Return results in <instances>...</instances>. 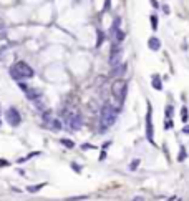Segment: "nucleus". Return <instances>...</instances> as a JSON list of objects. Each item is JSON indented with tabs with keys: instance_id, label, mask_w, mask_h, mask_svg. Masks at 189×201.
<instances>
[{
	"instance_id": "1",
	"label": "nucleus",
	"mask_w": 189,
	"mask_h": 201,
	"mask_svg": "<svg viewBox=\"0 0 189 201\" xmlns=\"http://www.w3.org/2000/svg\"><path fill=\"white\" fill-rule=\"evenodd\" d=\"M118 108H114L113 105L110 103H104L101 107V111H100V123H101V133L108 131L110 126H113L118 120Z\"/></svg>"
},
{
	"instance_id": "2",
	"label": "nucleus",
	"mask_w": 189,
	"mask_h": 201,
	"mask_svg": "<svg viewBox=\"0 0 189 201\" xmlns=\"http://www.w3.org/2000/svg\"><path fill=\"white\" fill-rule=\"evenodd\" d=\"M8 73H10V77H12L13 80H17V82H22V80L31 78V77L35 75L33 68H31L27 62H17V63H13V65L10 66Z\"/></svg>"
},
{
	"instance_id": "3",
	"label": "nucleus",
	"mask_w": 189,
	"mask_h": 201,
	"mask_svg": "<svg viewBox=\"0 0 189 201\" xmlns=\"http://www.w3.org/2000/svg\"><path fill=\"white\" fill-rule=\"evenodd\" d=\"M111 93H113L114 100L118 103V108H121V105L124 103L126 95H128V83L124 78H116L111 85Z\"/></svg>"
},
{
	"instance_id": "4",
	"label": "nucleus",
	"mask_w": 189,
	"mask_h": 201,
	"mask_svg": "<svg viewBox=\"0 0 189 201\" xmlns=\"http://www.w3.org/2000/svg\"><path fill=\"white\" fill-rule=\"evenodd\" d=\"M146 138L151 145H154V126H153V107L148 105L146 111Z\"/></svg>"
},
{
	"instance_id": "5",
	"label": "nucleus",
	"mask_w": 189,
	"mask_h": 201,
	"mask_svg": "<svg viewBox=\"0 0 189 201\" xmlns=\"http://www.w3.org/2000/svg\"><path fill=\"white\" fill-rule=\"evenodd\" d=\"M121 57H123V48H121L118 43H113L111 45V50H110V58H108V63H110L111 68L116 66V65H120Z\"/></svg>"
},
{
	"instance_id": "6",
	"label": "nucleus",
	"mask_w": 189,
	"mask_h": 201,
	"mask_svg": "<svg viewBox=\"0 0 189 201\" xmlns=\"http://www.w3.org/2000/svg\"><path fill=\"white\" fill-rule=\"evenodd\" d=\"M5 120L10 126H18L22 123V116H20L18 110L15 107H8L5 110Z\"/></svg>"
},
{
	"instance_id": "7",
	"label": "nucleus",
	"mask_w": 189,
	"mask_h": 201,
	"mask_svg": "<svg viewBox=\"0 0 189 201\" xmlns=\"http://www.w3.org/2000/svg\"><path fill=\"white\" fill-rule=\"evenodd\" d=\"M66 125H68L70 130H73V131H78L80 128H81L83 125V118L80 113H75V115H68V118H66Z\"/></svg>"
},
{
	"instance_id": "8",
	"label": "nucleus",
	"mask_w": 189,
	"mask_h": 201,
	"mask_svg": "<svg viewBox=\"0 0 189 201\" xmlns=\"http://www.w3.org/2000/svg\"><path fill=\"white\" fill-rule=\"evenodd\" d=\"M126 70H128V63H123L121 62L120 65H116V66H113L111 68V73H110V77L111 78H121V77H124V73H126Z\"/></svg>"
},
{
	"instance_id": "9",
	"label": "nucleus",
	"mask_w": 189,
	"mask_h": 201,
	"mask_svg": "<svg viewBox=\"0 0 189 201\" xmlns=\"http://www.w3.org/2000/svg\"><path fill=\"white\" fill-rule=\"evenodd\" d=\"M148 48L151 52H159L161 50V40L158 37H149L148 40Z\"/></svg>"
},
{
	"instance_id": "10",
	"label": "nucleus",
	"mask_w": 189,
	"mask_h": 201,
	"mask_svg": "<svg viewBox=\"0 0 189 201\" xmlns=\"http://www.w3.org/2000/svg\"><path fill=\"white\" fill-rule=\"evenodd\" d=\"M151 87L154 88L156 91H161L163 90V80H161V77L154 73V75H151Z\"/></svg>"
},
{
	"instance_id": "11",
	"label": "nucleus",
	"mask_w": 189,
	"mask_h": 201,
	"mask_svg": "<svg viewBox=\"0 0 189 201\" xmlns=\"http://www.w3.org/2000/svg\"><path fill=\"white\" fill-rule=\"evenodd\" d=\"M113 37H114V43H118V45H120L121 42L124 40V37H126V35H124V32L120 29V30H116V32H114V35H113Z\"/></svg>"
},
{
	"instance_id": "12",
	"label": "nucleus",
	"mask_w": 189,
	"mask_h": 201,
	"mask_svg": "<svg viewBox=\"0 0 189 201\" xmlns=\"http://www.w3.org/2000/svg\"><path fill=\"white\" fill-rule=\"evenodd\" d=\"M50 128L53 130V131H60V130H61V121L58 118H53L50 121Z\"/></svg>"
},
{
	"instance_id": "13",
	"label": "nucleus",
	"mask_w": 189,
	"mask_h": 201,
	"mask_svg": "<svg viewBox=\"0 0 189 201\" xmlns=\"http://www.w3.org/2000/svg\"><path fill=\"white\" fill-rule=\"evenodd\" d=\"M104 38H106V37H104V33H103L101 30H98V32H96V48H100L101 45H103Z\"/></svg>"
},
{
	"instance_id": "14",
	"label": "nucleus",
	"mask_w": 189,
	"mask_h": 201,
	"mask_svg": "<svg viewBox=\"0 0 189 201\" xmlns=\"http://www.w3.org/2000/svg\"><path fill=\"white\" fill-rule=\"evenodd\" d=\"M60 143L63 145V146L70 148V150H71V148H75V141H73V140H68V138H61V140H60Z\"/></svg>"
},
{
	"instance_id": "15",
	"label": "nucleus",
	"mask_w": 189,
	"mask_h": 201,
	"mask_svg": "<svg viewBox=\"0 0 189 201\" xmlns=\"http://www.w3.org/2000/svg\"><path fill=\"white\" fill-rule=\"evenodd\" d=\"M186 158H187V151H186L184 146H181L179 148V155H177V161H184Z\"/></svg>"
},
{
	"instance_id": "16",
	"label": "nucleus",
	"mask_w": 189,
	"mask_h": 201,
	"mask_svg": "<svg viewBox=\"0 0 189 201\" xmlns=\"http://www.w3.org/2000/svg\"><path fill=\"white\" fill-rule=\"evenodd\" d=\"M45 185H47V183H40V185H35V186H28V188H27V191H28V193H37V191H40Z\"/></svg>"
},
{
	"instance_id": "17",
	"label": "nucleus",
	"mask_w": 189,
	"mask_h": 201,
	"mask_svg": "<svg viewBox=\"0 0 189 201\" xmlns=\"http://www.w3.org/2000/svg\"><path fill=\"white\" fill-rule=\"evenodd\" d=\"M173 113H174V108L171 107V105H167L166 110H164V115H166V120H171L173 118Z\"/></svg>"
},
{
	"instance_id": "18",
	"label": "nucleus",
	"mask_w": 189,
	"mask_h": 201,
	"mask_svg": "<svg viewBox=\"0 0 189 201\" xmlns=\"http://www.w3.org/2000/svg\"><path fill=\"white\" fill-rule=\"evenodd\" d=\"M181 120H183L184 123H186L187 120H189V111H187V108H186V107L181 108Z\"/></svg>"
},
{
	"instance_id": "19",
	"label": "nucleus",
	"mask_w": 189,
	"mask_h": 201,
	"mask_svg": "<svg viewBox=\"0 0 189 201\" xmlns=\"http://www.w3.org/2000/svg\"><path fill=\"white\" fill-rule=\"evenodd\" d=\"M41 118H43V121H45V123H48V125H50V121L53 120V118H51V111H50V110L43 111V116H41Z\"/></svg>"
},
{
	"instance_id": "20",
	"label": "nucleus",
	"mask_w": 189,
	"mask_h": 201,
	"mask_svg": "<svg viewBox=\"0 0 189 201\" xmlns=\"http://www.w3.org/2000/svg\"><path fill=\"white\" fill-rule=\"evenodd\" d=\"M33 156H40V151H33V153H30V155H27L25 158H20L18 160V163H23V161H27V160H30V158H33Z\"/></svg>"
},
{
	"instance_id": "21",
	"label": "nucleus",
	"mask_w": 189,
	"mask_h": 201,
	"mask_svg": "<svg viewBox=\"0 0 189 201\" xmlns=\"http://www.w3.org/2000/svg\"><path fill=\"white\" fill-rule=\"evenodd\" d=\"M149 23H151V29H153V30H158V17H156V15H151V17H149Z\"/></svg>"
},
{
	"instance_id": "22",
	"label": "nucleus",
	"mask_w": 189,
	"mask_h": 201,
	"mask_svg": "<svg viewBox=\"0 0 189 201\" xmlns=\"http://www.w3.org/2000/svg\"><path fill=\"white\" fill-rule=\"evenodd\" d=\"M138 166H139V160H133L131 163H129V170H131V171H134Z\"/></svg>"
},
{
	"instance_id": "23",
	"label": "nucleus",
	"mask_w": 189,
	"mask_h": 201,
	"mask_svg": "<svg viewBox=\"0 0 189 201\" xmlns=\"http://www.w3.org/2000/svg\"><path fill=\"white\" fill-rule=\"evenodd\" d=\"M88 196H75V198H66V201H81V199H86Z\"/></svg>"
},
{
	"instance_id": "24",
	"label": "nucleus",
	"mask_w": 189,
	"mask_h": 201,
	"mask_svg": "<svg viewBox=\"0 0 189 201\" xmlns=\"http://www.w3.org/2000/svg\"><path fill=\"white\" fill-rule=\"evenodd\" d=\"M164 128H166V130L173 128V121H171V120H166V123H164Z\"/></svg>"
},
{
	"instance_id": "25",
	"label": "nucleus",
	"mask_w": 189,
	"mask_h": 201,
	"mask_svg": "<svg viewBox=\"0 0 189 201\" xmlns=\"http://www.w3.org/2000/svg\"><path fill=\"white\" fill-rule=\"evenodd\" d=\"M71 168H73V170H75L76 173H80V171H81V168H80V166H78V165H76V163H71Z\"/></svg>"
},
{
	"instance_id": "26",
	"label": "nucleus",
	"mask_w": 189,
	"mask_h": 201,
	"mask_svg": "<svg viewBox=\"0 0 189 201\" xmlns=\"http://www.w3.org/2000/svg\"><path fill=\"white\" fill-rule=\"evenodd\" d=\"M81 148L83 150H93V148H96V146H93V145H81Z\"/></svg>"
},
{
	"instance_id": "27",
	"label": "nucleus",
	"mask_w": 189,
	"mask_h": 201,
	"mask_svg": "<svg viewBox=\"0 0 189 201\" xmlns=\"http://www.w3.org/2000/svg\"><path fill=\"white\" fill-rule=\"evenodd\" d=\"M110 2H111V0H104V12L110 10Z\"/></svg>"
},
{
	"instance_id": "28",
	"label": "nucleus",
	"mask_w": 189,
	"mask_h": 201,
	"mask_svg": "<svg viewBox=\"0 0 189 201\" xmlns=\"http://www.w3.org/2000/svg\"><path fill=\"white\" fill-rule=\"evenodd\" d=\"M104 158H106V150H103V151H101V155H100V160L101 161H103Z\"/></svg>"
},
{
	"instance_id": "29",
	"label": "nucleus",
	"mask_w": 189,
	"mask_h": 201,
	"mask_svg": "<svg viewBox=\"0 0 189 201\" xmlns=\"http://www.w3.org/2000/svg\"><path fill=\"white\" fill-rule=\"evenodd\" d=\"M183 133H184V135H189V125H186L183 128Z\"/></svg>"
},
{
	"instance_id": "30",
	"label": "nucleus",
	"mask_w": 189,
	"mask_h": 201,
	"mask_svg": "<svg viewBox=\"0 0 189 201\" xmlns=\"http://www.w3.org/2000/svg\"><path fill=\"white\" fill-rule=\"evenodd\" d=\"M163 12L164 13H169V5H163Z\"/></svg>"
},
{
	"instance_id": "31",
	"label": "nucleus",
	"mask_w": 189,
	"mask_h": 201,
	"mask_svg": "<svg viewBox=\"0 0 189 201\" xmlns=\"http://www.w3.org/2000/svg\"><path fill=\"white\" fill-rule=\"evenodd\" d=\"M133 201H144V198H143V196H134Z\"/></svg>"
},
{
	"instance_id": "32",
	"label": "nucleus",
	"mask_w": 189,
	"mask_h": 201,
	"mask_svg": "<svg viewBox=\"0 0 189 201\" xmlns=\"http://www.w3.org/2000/svg\"><path fill=\"white\" fill-rule=\"evenodd\" d=\"M149 2H151V5L154 7V9H158V7H159V5H158V2H156V0H149Z\"/></svg>"
},
{
	"instance_id": "33",
	"label": "nucleus",
	"mask_w": 189,
	"mask_h": 201,
	"mask_svg": "<svg viewBox=\"0 0 189 201\" xmlns=\"http://www.w3.org/2000/svg\"><path fill=\"white\" fill-rule=\"evenodd\" d=\"M110 145H111V141H104V143H103V150H106V148L110 146Z\"/></svg>"
},
{
	"instance_id": "34",
	"label": "nucleus",
	"mask_w": 189,
	"mask_h": 201,
	"mask_svg": "<svg viewBox=\"0 0 189 201\" xmlns=\"http://www.w3.org/2000/svg\"><path fill=\"white\" fill-rule=\"evenodd\" d=\"M7 165H8V163H7L5 160H0V166H7Z\"/></svg>"
}]
</instances>
